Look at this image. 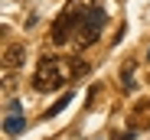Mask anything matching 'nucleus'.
<instances>
[{
	"instance_id": "obj_1",
	"label": "nucleus",
	"mask_w": 150,
	"mask_h": 140,
	"mask_svg": "<svg viewBox=\"0 0 150 140\" xmlns=\"http://www.w3.org/2000/svg\"><path fill=\"white\" fill-rule=\"evenodd\" d=\"M69 78H72V65L69 62H62L56 56H42L39 65H36V72H33V88L36 91H56Z\"/></svg>"
},
{
	"instance_id": "obj_2",
	"label": "nucleus",
	"mask_w": 150,
	"mask_h": 140,
	"mask_svg": "<svg viewBox=\"0 0 150 140\" xmlns=\"http://www.w3.org/2000/svg\"><path fill=\"white\" fill-rule=\"evenodd\" d=\"M88 13V4L85 0H72V4L59 13V20L52 23V42L56 46H65L69 39L79 36V26H82V20Z\"/></svg>"
},
{
	"instance_id": "obj_3",
	"label": "nucleus",
	"mask_w": 150,
	"mask_h": 140,
	"mask_svg": "<svg viewBox=\"0 0 150 140\" xmlns=\"http://www.w3.org/2000/svg\"><path fill=\"white\" fill-rule=\"evenodd\" d=\"M101 26H105V10H101V7H88L82 26H79V46H82V49L91 46L98 36H101Z\"/></svg>"
},
{
	"instance_id": "obj_4",
	"label": "nucleus",
	"mask_w": 150,
	"mask_h": 140,
	"mask_svg": "<svg viewBox=\"0 0 150 140\" xmlns=\"http://www.w3.org/2000/svg\"><path fill=\"white\" fill-rule=\"evenodd\" d=\"M23 62H26V46H23V42H10L4 49V65L7 68H20Z\"/></svg>"
},
{
	"instance_id": "obj_5",
	"label": "nucleus",
	"mask_w": 150,
	"mask_h": 140,
	"mask_svg": "<svg viewBox=\"0 0 150 140\" xmlns=\"http://www.w3.org/2000/svg\"><path fill=\"white\" fill-rule=\"evenodd\" d=\"M23 127H26L23 114H20V111H10V114H7V121H4V134H10V137H13V134H20Z\"/></svg>"
},
{
	"instance_id": "obj_6",
	"label": "nucleus",
	"mask_w": 150,
	"mask_h": 140,
	"mask_svg": "<svg viewBox=\"0 0 150 140\" xmlns=\"http://www.w3.org/2000/svg\"><path fill=\"white\" fill-rule=\"evenodd\" d=\"M69 65H72V78H75V82L88 75V62H82V59H69Z\"/></svg>"
},
{
	"instance_id": "obj_7",
	"label": "nucleus",
	"mask_w": 150,
	"mask_h": 140,
	"mask_svg": "<svg viewBox=\"0 0 150 140\" xmlns=\"http://www.w3.org/2000/svg\"><path fill=\"white\" fill-rule=\"evenodd\" d=\"M69 101H72V95H62V98H59V101H56L52 108H49V111H46V117H56V114H59V111H65V108H69Z\"/></svg>"
},
{
	"instance_id": "obj_8",
	"label": "nucleus",
	"mask_w": 150,
	"mask_h": 140,
	"mask_svg": "<svg viewBox=\"0 0 150 140\" xmlns=\"http://www.w3.org/2000/svg\"><path fill=\"white\" fill-rule=\"evenodd\" d=\"M121 82H124V85H127V88L134 85V62H127V65H124V68H121Z\"/></svg>"
},
{
	"instance_id": "obj_9",
	"label": "nucleus",
	"mask_w": 150,
	"mask_h": 140,
	"mask_svg": "<svg viewBox=\"0 0 150 140\" xmlns=\"http://www.w3.org/2000/svg\"><path fill=\"white\" fill-rule=\"evenodd\" d=\"M134 137H137V134H134V130H127V134H121L117 140H134Z\"/></svg>"
}]
</instances>
